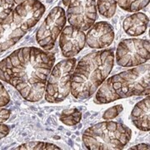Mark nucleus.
Segmentation results:
<instances>
[{
	"instance_id": "1",
	"label": "nucleus",
	"mask_w": 150,
	"mask_h": 150,
	"mask_svg": "<svg viewBox=\"0 0 150 150\" xmlns=\"http://www.w3.org/2000/svg\"><path fill=\"white\" fill-rule=\"evenodd\" d=\"M55 62L54 53L35 47L17 49L0 61V80L12 85L25 100L42 99Z\"/></svg>"
},
{
	"instance_id": "2",
	"label": "nucleus",
	"mask_w": 150,
	"mask_h": 150,
	"mask_svg": "<svg viewBox=\"0 0 150 150\" xmlns=\"http://www.w3.org/2000/svg\"><path fill=\"white\" fill-rule=\"evenodd\" d=\"M114 64L112 49L87 54L75 66L71 82V93L77 99L88 98L111 73Z\"/></svg>"
},
{
	"instance_id": "3",
	"label": "nucleus",
	"mask_w": 150,
	"mask_h": 150,
	"mask_svg": "<svg viewBox=\"0 0 150 150\" xmlns=\"http://www.w3.org/2000/svg\"><path fill=\"white\" fill-rule=\"evenodd\" d=\"M132 130L123 123L104 121L89 127L83 134L87 149H123L131 139Z\"/></svg>"
},
{
	"instance_id": "4",
	"label": "nucleus",
	"mask_w": 150,
	"mask_h": 150,
	"mask_svg": "<svg viewBox=\"0 0 150 150\" xmlns=\"http://www.w3.org/2000/svg\"><path fill=\"white\" fill-rule=\"evenodd\" d=\"M109 79L117 100L149 94V64L139 65Z\"/></svg>"
},
{
	"instance_id": "5",
	"label": "nucleus",
	"mask_w": 150,
	"mask_h": 150,
	"mask_svg": "<svg viewBox=\"0 0 150 150\" xmlns=\"http://www.w3.org/2000/svg\"><path fill=\"white\" fill-rule=\"evenodd\" d=\"M76 59H64L59 62L51 70L45 87V99L48 103L64 101L71 92L72 77Z\"/></svg>"
},
{
	"instance_id": "6",
	"label": "nucleus",
	"mask_w": 150,
	"mask_h": 150,
	"mask_svg": "<svg viewBox=\"0 0 150 150\" xmlns=\"http://www.w3.org/2000/svg\"><path fill=\"white\" fill-rule=\"evenodd\" d=\"M149 41L139 38L124 39L118 43L116 61L121 67H136L149 59Z\"/></svg>"
},
{
	"instance_id": "7",
	"label": "nucleus",
	"mask_w": 150,
	"mask_h": 150,
	"mask_svg": "<svg viewBox=\"0 0 150 150\" xmlns=\"http://www.w3.org/2000/svg\"><path fill=\"white\" fill-rule=\"evenodd\" d=\"M66 21L67 17L64 9L59 6L54 8L38 30L36 39L38 45L46 51L51 50L65 26Z\"/></svg>"
},
{
	"instance_id": "8",
	"label": "nucleus",
	"mask_w": 150,
	"mask_h": 150,
	"mask_svg": "<svg viewBox=\"0 0 150 150\" xmlns=\"http://www.w3.org/2000/svg\"><path fill=\"white\" fill-rule=\"evenodd\" d=\"M67 18L71 26L82 31L89 29L97 18L96 0H70Z\"/></svg>"
},
{
	"instance_id": "9",
	"label": "nucleus",
	"mask_w": 150,
	"mask_h": 150,
	"mask_svg": "<svg viewBox=\"0 0 150 150\" xmlns=\"http://www.w3.org/2000/svg\"><path fill=\"white\" fill-rule=\"evenodd\" d=\"M45 12V7L38 0H25L12 12L14 21L25 30L34 27Z\"/></svg>"
},
{
	"instance_id": "10",
	"label": "nucleus",
	"mask_w": 150,
	"mask_h": 150,
	"mask_svg": "<svg viewBox=\"0 0 150 150\" xmlns=\"http://www.w3.org/2000/svg\"><path fill=\"white\" fill-rule=\"evenodd\" d=\"M86 44V34L73 26L65 27L59 37V47L66 58H73L83 50Z\"/></svg>"
},
{
	"instance_id": "11",
	"label": "nucleus",
	"mask_w": 150,
	"mask_h": 150,
	"mask_svg": "<svg viewBox=\"0 0 150 150\" xmlns=\"http://www.w3.org/2000/svg\"><path fill=\"white\" fill-rule=\"evenodd\" d=\"M26 33L27 30L14 21L11 13L5 20L0 23V53L16 44Z\"/></svg>"
},
{
	"instance_id": "12",
	"label": "nucleus",
	"mask_w": 150,
	"mask_h": 150,
	"mask_svg": "<svg viewBox=\"0 0 150 150\" xmlns=\"http://www.w3.org/2000/svg\"><path fill=\"white\" fill-rule=\"evenodd\" d=\"M114 31L107 22H98L93 25L86 35V43L92 48H104L113 41Z\"/></svg>"
},
{
	"instance_id": "13",
	"label": "nucleus",
	"mask_w": 150,
	"mask_h": 150,
	"mask_svg": "<svg viewBox=\"0 0 150 150\" xmlns=\"http://www.w3.org/2000/svg\"><path fill=\"white\" fill-rule=\"evenodd\" d=\"M149 96L146 97L134 106L132 112L131 118L134 125L142 131L148 132L150 129L149 123Z\"/></svg>"
},
{
	"instance_id": "14",
	"label": "nucleus",
	"mask_w": 150,
	"mask_h": 150,
	"mask_svg": "<svg viewBox=\"0 0 150 150\" xmlns=\"http://www.w3.org/2000/svg\"><path fill=\"white\" fill-rule=\"evenodd\" d=\"M149 17L143 13H136L127 17L123 23V30L130 36H139L147 30Z\"/></svg>"
},
{
	"instance_id": "15",
	"label": "nucleus",
	"mask_w": 150,
	"mask_h": 150,
	"mask_svg": "<svg viewBox=\"0 0 150 150\" xmlns=\"http://www.w3.org/2000/svg\"><path fill=\"white\" fill-rule=\"evenodd\" d=\"M82 113L77 108L64 110L60 115V121L68 126H74L81 121Z\"/></svg>"
},
{
	"instance_id": "16",
	"label": "nucleus",
	"mask_w": 150,
	"mask_h": 150,
	"mask_svg": "<svg viewBox=\"0 0 150 150\" xmlns=\"http://www.w3.org/2000/svg\"><path fill=\"white\" fill-rule=\"evenodd\" d=\"M149 4V0H118V4L127 12H137Z\"/></svg>"
},
{
	"instance_id": "17",
	"label": "nucleus",
	"mask_w": 150,
	"mask_h": 150,
	"mask_svg": "<svg viewBox=\"0 0 150 150\" xmlns=\"http://www.w3.org/2000/svg\"><path fill=\"white\" fill-rule=\"evenodd\" d=\"M118 0H98L99 13L104 18H111L115 13Z\"/></svg>"
},
{
	"instance_id": "18",
	"label": "nucleus",
	"mask_w": 150,
	"mask_h": 150,
	"mask_svg": "<svg viewBox=\"0 0 150 150\" xmlns=\"http://www.w3.org/2000/svg\"><path fill=\"white\" fill-rule=\"evenodd\" d=\"M14 149H28V150H54V149H60L57 145L45 143V142H30L27 144L19 145L18 148H15Z\"/></svg>"
},
{
	"instance_id": "19",
	"label": "nucleus",
	"mask_w": 150,
	"mask_h": 150,
	"mask_svg": "<svg viewBox=\"0 0 150 150\" xmlns=\"http://www.w3.org/2000/svg\"><path fill=\"white\" fill-rule=\"evenodd\" d=\"M13 0H0V23L5 20L13 10Z\"/></svg>"
},
{
	"instance_id": "20",
	"label": "nucleus",
	"mask_w": 150,
	"mask_h": 150,
	"mask_svg": "<svg viewBox=\"0 0 150 150\" xmlns=\"http://www.w3.org/2000/svg\"><path fill=\"white\" fill-rule=\"evenodd\" d=\"M122 111H123V106L116 105L114 107L108 108L107 111H105V112L103 115V118L104 119H107V120H110V119H112L115 117H117Z\"/></svg>"
},
{
	"instance_id": "21",
	"label": "nucleus",
	"mask_w": 150,
	"mask_h": 150,
	"mask_svg": "<svg viewBox=\"0 0 150 150\" xmlns=\"http://www.w3.org/2000/svg\"><path fill=\"white\" fill-rule=\"evenodd\" d=\"M9 101H10V97L8 95L4 86L0 82V108L6 106L9 103Z\"/></svg>"
},
{
	"instance_id": "22",
	"label": "nucleus",
	"mask_w": 150,
	"mask_h": 150,
	"mask_svg": "<svg viewBox=\"0 0 150 150\" xmlns=\"http://www.w3.org/2000/svg\"><path fill=\"white\" fill-rule=\"evenodd\" d=\"M10 114L11 112L9 109L3 107L0 108V123H3L7 121L10 117Z\"/></svg>"
},
{
	"instance_id": "23",
	"label": "nucleus",
	"mask_w": 150,
	"mask_h": 150,
	"mask_svg": "<svg viewBox=\"0 0 150 150\" xmlns=\"http://www.w3.org/2000/svg\"><path fill=\"white\" fill-rule=\"evenodd\" d=\"M10 129L8 125L0 123V139H4L8 134H9Z\"/></svg>"
},
{
	"instance_id": "24",
	"label": "nucleus",
	"mask_w": 150,
	"mask_h": 150,
	"mask_svg": "<svg viewBox=\"0 0 150 150\" xmlns=\"http://www.w3.org/2000/svg\"><path fill=\"white\" fill-rule=\"evenodd\" d=\"M130 149H149V145L145 144H141L136 145Z\"/></svg>"
},
{
	"instance_id": "25",
	"label": "nucleus",
	"mask_w": 150,
	"mask_h": 150,
	"mask_svg": "<svg viewBox=\"0 0 150 150\" xmlns=\"http://www.w3.org/2000/svg\"><path fill=\"white\" fill-rule=\"evenodd\" d=\"M24 1H25V0H13V2H14V3H16V4H21V3L24 2Z\"/></svg>"
}]
</instances>
